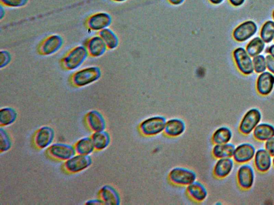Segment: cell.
Returning a JSON list of instances; mask_svg holds the SVG:
<instances>
[{
  "label": "cell",
  "mask_w": 274,
  "mask_h": 205,
  "mask_svg": "<svg viewBox=\"0 0 274 205\" xmlns=\"http://www.w3.org/2000/svg\"><path fill=\"white\" fill-rule=\"evenodd\" d=\"M88 55L85 46H76L64 55L60 61L61 67L66 71L75 70L84 63Z\"/></svg>",
  "instance_id": "1"
},
{
  "label": "cell",
  "mask_w": 274,
  "mask_h": 205,
  "mask_svg": "<svg viewBox=\"0 0 274 205\" xmlns=\"http://www.w3.org/2000/svg\"><path fill=\"white\" fill-rule=\"evenodd\" d=\"M102 75L101 69L98 67H89L73 73L70 78L71 85L77 88L84 87L93 84Z\"/></svg>",
  "instance_id": "2"
},
{
  "label": "cell",
  "mask_w": 274,
  "mask_h": 205,
  "mask_svg": "<svg viewBox=\"0 0 274 205\" xmlns=\"http://www.w3.org/2000/svg\"><path fill=\"white\" fill-rule=\"evenodd\" d=\"M166 119L161 116L146 118L139 125L140 133L145 137H153L163 133Z\"/></svg>",
  "instance_id": "3"
},
{
  "label": "cell",
  "mask_w": 274,
  "mask_h": 205,
  "mask_svg": "<svg viewBox=\"0 0 274 205\" xmlns=\"http://www.w3.org/2000/svg\"><path fill=\"white\" fill-rule=\"evenodd\" d=\"M169 181L173 185L178 186H185L196 181L197 176L193 170L185 167L173 168L168 174Z\"/></svg>",
  "instance_id": "4"
},
{
  "label": "cell",
  "mask_w": 274,
  "mask_h": 205,
  "mask_svg": "<svg viewBox=\"0 0 274 205\" xmlns=\"http://www.w3.org/2000/svg\"><path fill=\"white\" fill-rule=\"evenodd\" d=\"M63 43V39L60 35L52 34L39 43L37 48L38 53L44 57L52 55L61 49Z\"/></svg>",
  "instance_id": "5"
},
{
  "label": "cell",
  "mask_w": 274,
  "mask_h": 205,
  "mask_svg": "<svg viewBox=\"0 0 274 205\" xmlns=\"http://www.w3.org/2000/svg\"><path fill=\"white\" fill-rule=\"evenodd\" d=\"M233 58L237 69L244 75H250L254 72L253 60L244 48L239 47L235 49Z\"/></svg>",
  "instance_id": "6"
},
{
  "label": "cell",
  "mask_w": 274,
  "mask_h": 205,
  "mask_svg": "<svg viewBox=\"0 0 274 205\" xmlns=\"http://www.w3.org/2000/svg\"><path fill=\"white\" fill-rule=\"evenodd\" d=\"M89 156L76 155L64 164V169L69 173L76 174L83 172L93 164Z\"/></svg>",
  "instance_id": "7"
},
{
  "label": "cell",
  "mask_w": 274,
  "mask_h": 205,
  "mask_svg": "<svg viewBox=\"0 0 274 205\" xmlns=\"http://www.w3.org/2000/svg\"><path fill=\"white\" fill-rule=\"evenodd\" d=\"M262 115L257 109L249 110L243 117L239 126L240 132L244 135H249L261 122Z\"/></svg>",
  "instance_id": "8"
},
{
  "label": "cell",
  "mask_w": 274,
  "mask_h": 205,
  "mask_svg": "<svg viewBox=\"0 0 274 205\" xmlns=\"http://www.w3.org/2000/svg\"><path fill=\"white\" fill-rule=\"evenodd\" d=\"M47 151L53 159L63 162L76 155L75 147L65 143H54L48 148Z\"/></svg>",
  "instance_id": "9"
},
{
  "label": "cell",
  "mask_w": 274,
  "mask_h": 205,
  "mask_svg": "<svg viewBox=\"0 0 274 205\" xmlns=\"http://www.w3.org/2000/svg\"><path fill=\"white\" fill-rule=\"evenodd\" d=\"M112 23V17L110 14L99 12L89 16L85 21V25L90 31L99 32L108 28Z\"/></svg>",
  "instance_id": "10"
},
{
  "label": "cell",
  "mask_w": 274,
  "mask_h": 205,
  "mask_svg": "<svg viewBox=\"0 0 274 205\" xmlns=\"http://www.w3.org/2000/svg\"><path fill=\"white\" fill-rule=\"evenodd\" d=\"M258 26L252 21L244 22L234 30L233 36L235 40L239 42L247 41L257 33Z\"/></svg>",
  "instance_id": "11"
},
{
  "label": "cell",
  "mask_w": 274,
  "mask_h": 205,
  "mask_svg": "<svg viewBox=\"0 0 274 205\" xmlns=\"http://www.w3.org/2000/svg\"><path fill=\"white\" fill-rule=\"evenodd\" d=\"M54 130L49 126L40 128L34 134L33 141L35 146L39 149H44L50 147L55 138Z\"/></svg>",
  "instance_id": "12"
},
{
  "label": "cell",
  "mask_w": 274,
  "mask_h": 205,
  "mask_svg": "<svg viewBox=\"0 0 274 205\" xmlns=\"http://www.w3.org/2000/svg\"><path fill=\"white\" fill-rule=\"evenodd\" d=\"M237 179L241 188L244 190L250 189L255 179L253 168L249 164H243L237 172Z\"/></svg>",
  "instance_id": "13"
},
{
  "label": "cell",
  "mask_w": 274,
  "mask_h": 205,
  "mask_svg": "<svg viewBox=\"0 0 274 205\" xmlns=\"http://www.w3.org/2000/svg\"><path fill=\"white\" fill-rule=\"evenodd\" d=\"M256 149L251 144L243 143L235 147L233 160L236 163L246 164L254 159Z\"/></svg>",
  "instance_id": "14"
},
{
  "label": "cell",
  "mask_w": 274,
  "mask_h": 205,
  "mask_svg": "<svg viewBox=\"0 0 274 205\" xmlns=\"http://www.w3.org/2000/svg\"><path fill=\"white\" fill-rule=\"evenodd\" d=\"M85 46L90 57L95 58L102 57L108 49L106 43L99 35L87 40Z\"/></svg>",
  "instance_id": "15"
},
{
  "label": "cell",
  "mask_w": 274,
  "mask_h": 205,
  "mask_svg": "<svg viewBox=\"0 0 274 205\" xmlns=\"http://www.w3.org/2000/svg\"><path fill=\"white\" fill-rule=\"evenodd\" d=\"M186 130L184 121L179 118H172L166 121L163 133L170 138H176L184 134Z\"/></svg>",
  "instance_id": "16"
},
{
  "label": "cell",
  "mask_w": 274,
  "mask_h": 205,
  "mask_svg": "<svg viewBox=\"0 0 274 205\" xmlns=\"http://www.w3.org/2000/svg\"><path fill=\"white\" fill-rule=\"evenodd\" d=\"M86 122L93 132L104 131L106 128V122L104 116L97 110H91L85 117Z\"/></svg>",
  "instance_id": "17"
},
{
  "label": "cell",
  "mask_w": 274,
  "mask_h": 205,
  "mask_svg": "<svg viewBox=\"0 0 274 205\" xmlns=\"http://www.w3.org/2000/svg\"><path fill=\"white\" fill-rule=\"evenodd\" d=\"M271 157L265 148L259 149L254 158V164L257 170L261 173L268 172L272 163Z\"/></svg>",
  "instance_id": "18"
},
{
  "label": "cell",
  "mask_w": 274,
  "mask_h": 205,
  "mask_svg": "<svg viewBox=\"0 0 274 205\" xmlns=\"http://www.w3.org/2000/svg\"><path fill=\"white\" fill-rule=\"evenodd\" d=\"M234 160L232 158L217 160L213 168V175L216 178L223 179L229 176L234 167Z\"/></svg>",
  "instance_id": "19"
},
{
  "label": "cell",
  "mask_w": 274,
  "mask_h": 205,
  "mask_svg": "<svg viewBox=\"0 0 274 205\" xmlns=\"http://www.w3.org/2000/svg\"><path fill=\"white\" fill-rule=\"evenodd\" d=\"M274 87V76L269 72L261 73L258 77L256 88L259 94L262 96H267L270 94Z\"/></svg>",
  "instance_id": "20"
},
{
  "label": "cell",
  "mask_w": 274,
  "mask_h": 205,
  "mask_svg": "<svg viewBox=\"0 0 274 205\" xmlns=\"http://www.w3.org/2000/svg\"><path fill=\"white\" fill-rule=\"evenodd\" d=\"M187 194L195 202H204L208 197V191L205 186L199 182L195 181L187 186Z\"/></svg>",
  "instance_id": "21"
},
{
  "label": "cell",
  "mask_w": 274,
  "mask_h": 205,
  "mask_svg": "<svg viewBox=\"0 0 274 205\" xmlns=\"http://www.w3.org/2000/svg\"><path fill=\"white\" fill-rule=\"evenodd\" d=\"M99 198L101 199L104 204L119 205L121 198L119 193L113 186L105 185L99 192Z\"/></svg>",
  "instance_id": "22"
},
{
  "label": "cell",
  "mask_w": 274,
  "mask_h": 205,
  "mask_svg": "<svg viewBox=\"0 0 274 205\" xmlns=\"http://www.w3.org/2000/svg\"><path fill=\"white\" fill-rule=\"evenodd\" d=\"M253 134L257 141L266 142L274 137V126L267 123L259 124L254 129Z\"/></svg>",
  "instance_id": "23"
},
{
  "label": "cell",
  "mask_w": 274,
  "mask_h": 205,
  "mask_svg": "<svg viewBox=\"0 0 274 205\" xmlns=\"http://www.w3.org/2000/svg\"><path fill=\"white\" fill-rule=\"evenodd\" d=\"M235 146L232 143L215 144L212 149V155L217 160L232 158Z\"/></svg>",
  "instance_id": "24"
},
{
  "label": "cell",
  "mask_w": 274,
  "mask_h": 205,
  "mask_svg": "<svg viewBox=\"0 0 274 205\" xmlns=\"http://www.w3.org/2000/svg\"><path fill=\"white\" fill-rule=\"evenodd\" d=\"M233 137L231 129L227 127H221L215 130L212 136L214 144H222L231 142Z\"/></svg>",
  "instance_id": "25"
},
{
  "label": "cell",
  "mask_w": 274,
  "mask_h": 205,
  "mask_svg": "<svg viewBox=\"0 0 274 205\" xmlns=\"http://www.w3.org/2000/svg\"><path fill=\"white\" fill-rule=\"evenodd\" d=\"M92 138L95 149L98 151H103L108 147L111 143L110 135L105 130L101 132H95L92 136Z\"/></svg>",
  "instance_id": "26"
},
{
  "label": "cell",
  "mask_w": 274,
  "mask_h": 205,
  "mask_svg": "<svg viewBox=\"0 0 274 205\" xmlns=\"http://www.w3.org/2000/svg\"><path fill=\"white\" fill-rule=\"evenodd\" d=\"M74 147L76 153L81 155L89 156L96 150L91 137H85L80 139Z\"/></svg>",
  "instance_id": "27"
},
{
  "label": "cell",
  "mask_w": 274,
  "mask_h": 205,
  "mask_svg": "<svg viewBox=\"0 0 274 205\" xmlns=\"http://www.w3.org/2000/svg\"><path fill=\"white\" fill-rule=\"evenodd\" d=\"M98 35L101 37L109 50H114L119 45V39L115 32L109 28L100 31Z\"/></svg>",
  "instance_id": "28"
},
{
  "label": "cell",
  "mask_w": 274,
  "mask_h": 205,
  "mask_svg": "<svg viewBox=\"0 0 274 205\" xmlns=\"http://www.w3.org/2000/svg\"><path fill=\"white\" fill-rule=\"evenodd\" d=\"M18 117L17 112L11 107H5L0 110V126L2 127L13 124Z\"/></svg>",
  "instance_id": "29"
},
{
  "label": "cell",
  "mask_w": 274,
  "mask_h": 205,
  "mask_svg": "<svg viewBox=\"0 0 274 205\" xmlns=\"http://www.w3.org/2000/svg\"><path fill=\"white\" fill-rule=\"evenodd\" d=\"M264 48L265 42L260 37H255L246 45V50L251 57L254 58L260 55Z\"/></svg>",
  "instance_id": "30"
},
{
  "label": "cell",
  "mask_w": 274,
  "mask_h": 205,
  "mask_svg": "<svg viewBox=\"0 0 274 205\" xmlns=\"http://www.w3.org/2000/svg\"><path fill=\"white\" fill-rule=\"evenodd\" d=\"M260 36L263 41L266 43L271 42L274 39V22L268 21L262 25Z\"/></svg>",
  "instance_id": "31"
},
{
  "label": "cell",
  "mask_w": 274,
  "mask_h": 205,
  "mask_svg": "<svg viewBox=\"0 0 274 205\" xmlns=\"http://www.w3.org/2000/svg\"><path fill=\"white\" fill-rule=\"evenodd\" d=\"M12 146V138L7 130L2 127L0 129V152H6Z\"/></svg>",
  "instance_id": "32"
},
{
  "label": "cell",
  "mask_w": 274,
  "mask_h": 205,
  "mask_svg": "<svg viewBox=\"0 0 274 205\" xmlns=\"http://www.w3.org/2000/svg\"><path fill=\"white\" fill-rule=\"evenodd\" d=\"M253 63L254 70L257 73L265 72L267 69L266 58L263 55H259L254 57Z\"/></svg>",
  "instance_id": "33"
},
{
  "label": "cell",
  "mask_w": 274,
  "mask_h": 205,
  "mask_svg": "<svg viewBox=\"0 0 274 205\" xmlns=\"http://www.w3.org/2000/svg\"><path fill=\"white\" fill-rule=\"evenodd\" d=\"M29 0H0L1 5L11 8H19L25 6Z\"/></svg>",
  "instance_id": "34"
},
{
  "label": "cell",
  "mask_w": 274,
  "mask_h": 205,
  "mask_svg": "<svg viewBox=\"0 0 274 205\" xmlns=\"http://www.w3.org/2000/svg\"><path fill=\"white\" fill-rule=\"evenodd\" d=\"M12 55L10 52L2 50L0 52V69L6 68L12 61Z\"/></svg>",
  "instance_id": "35"
},
{
  "label": "cell",
  "mask_w": 274,
  "mask_h": 205,
  "mask_svg": "<svg viewBox=\"0 0 274 205\" xmlns=\"http://www.w3.org/2000/svg\"><path fill=\"white\" fill-rule=\"evenodd\" d=\"M265 149L272 157L274 156V137L266 141Z\"/></svg>",
  "instance_id": "36"
},
{
  "label": "cell",
  "mask_w": 274,
  "mask_h": 205,
  "mask_svg": "<svg viewBox=\"0 0 274 205\" xmlns=\"http://www.w3.org/2000/svg\"><path fill=\"white\" fill-rule=\"evenodd\" d=\"M267 68L271 72L274 74V57L269 54L266 58Z\"/></svg>",
  "instance_id": "37"
},
{
  "label": "cell",
  "mask_w": 274,
  "mask_h": 205,
  "mask_svg": "<svg viewBox=\"0 0 274 205\" xmlns=\"http://www.w3.org/2000/svg\"><path fill=\"white\" fill-rule=\"evenodd\" d=\"M85 204H104V203L102 200L100 198L99 199H94L88 200Z\"/></svg>",
  "instance_id": "38"
},
{
  "label": "cell",
  "mask_w": 274,
  "mask_h": 205,
  "mask_svg": "<svg viewBox=\"0 0 274 205\" xmlns=\"http://www.w3.org/2000/svg\"><path fill=\"white\" fill-rule=\"evenodd\" d=\"M230 4L235 7H239L244 4L245 0H229Z\"/></svg>",
  "instance_id": "39"
},
{
  "label": "cell",
  "mask_w": 274,
  "mask_h": 205,
  "mask_svg": "<svg viewBox=\"0 0 274 205\" xmlns=\"http://www.w3.org/2000/svg\"><path fill=\"white\" fill-rule=\"evenodd\" d=\"M168 3L173 6H180L184 4L186 0H167Z\"/></svg>",
  "instance_id": "40"
},
{
  "label": "cell",
  "mask_w": 274,
  "mask_h": 205,
  "mask_svg": "<svg viewBox=\"0 0 274 205\" xmlns=\"http://www.w3.org/2000/svg\"><path fill=\"white\" fill-rule=\"evenodd\" d=\"M208 1L213 5H218L221 4L224 0H208Z\"/></svg>",
  "instance_id": "41"
},
{
  "label": "cell",
  "mask_w": 274,
  "mask_h": 205,
  "mask_svg": "<svg viewBox=\"0 0 274 205\" xmlns=\"http://www.w3.org/2000/svg\"><path fill=\"white\" fill-rule=\"evenodd\" d=\"M5 16V9H4L3 6L1 5V7H0V19L2 20H3V18Z\"/></svg>",
  "instance_id": "42"
},
{
  "label": "cell",
  "mask_w": 274,
  "mask_h": 205,
  "mask_svg": "<svg viewBox=\"0 0 274 205\" xmlns=\"http://www.w3.org/2000/svg\"><path fill=\"white\" fill-rule=\"evenodd\" d=\"M267 52L269 54H271V55L274 57V44L271 45L269 46V47L267 49Z\"/></svg>",
  "instance_id": "43"
},
{
  "label": "cell",
  "mask_w": 274,
  "mask_h": 205,
  "mask_svg": "<svg viewBox=\"0 0 274 205\" xmlns=\"http://www.w3.org/2000/svg\"><path fill=\"white\" fill-rule=\"evenodd\" d=\"M111 1L115 3H122L126 2L127 0H111Z\"/></svg>",
  "instance_id": "44"
},
{
  "label": "cell",
  "mask_w": 274,
  "mask_h": 205,
  "mask_svg": "<svg viewBox=\"0 0 274 205\" xmlns=\"http://www.w3.org/2000/svg\"><path fill=\"white\" fill-rule=\"evenodd\" d=\"M272 164L274 167V156L273 157V159H272Z\"/></svg>",
  "instance_id": "45"
},
{
  "label": "cell",
  "mask_w": 274,
  "mask_h": 205,
  "mask_svg": "<svg viewBox=\"0 0 274 205\" xmlns=\"http://www.w3.org/2000/svg\"><path fill=\"white\" fill-rule=\"evenodd\" d=\"M272 17H273V19L274 20V11H273V13H272Z\"/></svg>",
  "instance_id": "46"
}]
</instances>
